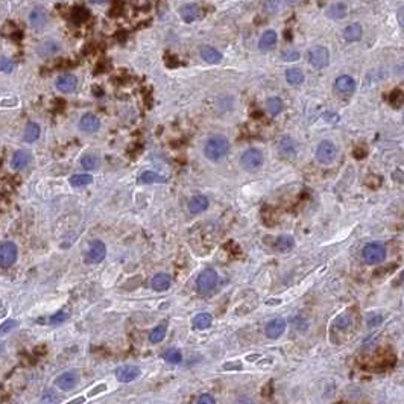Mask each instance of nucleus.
Segmentation results:
<instances>
[{
    "instance_id": "nucleus-34",
    "label": "nucleus",
    "mask_w": 404,
    "mask_h": 404,
    "mask_svg": "<svg viewBox=\"0 0 404 404\" xmlns=\"http://www.w3.org/2000/svg\"><path fill=\"white\" fill-rule=\"evenodd\" d=\"M163 359L167 361V363L178 365V363H181V360H183V354H181V351L176 350V348H170V350H167L163 354Z\"/></svg>"
},
{
    "instance_id": "nucleus-48",
    "label": "nucleus",
    "mask_w": 404,
    "mask_h": 404,
    "mask_svg": "<svg viewBox=\"0 0 404 404\" xmlns=\"http://www.w3.org/2000/svg\"><path fill=\"white\" fill-rule=\"evenodd\" d=\"M3 350H5V345H3V342H0V354L3 353Z\"/></svg>"
},
{
    "instance_id": "nucleus-14",
    "label": "nucleus",
    "mask_w": 404,
    "mask_h": 404,
    "mask_svg": "<svg viewBox=\"0 0 404 404\" xmlns=\"http://www.w3.org/2000/svg\"><path fill=\"white\" fill-rule=\"evenodd\" d=\"M78 382H79L78 372L76 371H67V372H63L57 379V386L61 389V391H72V389L76 387Z\"/></svg>"
},
{
    "instance_id": "nucleus-2",
    "label": "nucleus",
    "mask_w": 404,
    "mask_h": 404,
    "mask_svg": "<svg viewBox=\"0 0 404 404\" xmlns=\"http://www.w3.org/2000/svg\"><path fill=\"white\" fill-rule=\"evenodd\" d=\"M217 281H219V276L214 269H210V268L204 269L196 278V292L202 297L212 294L217 286Z\"/></svg>"
},
{
    "instance_id": "nucleus-29",
    "label": "nucleus",
    "mask_w": 404,
    "mask_h": 404,
    "mask_svg": "<svg viewBox=\"0 0 404 404\" xmlns=\"http://www.w3.org/2000/svg\"><path fill=\"white\" fill-rule=\"evenodd\" d=\"M295 246V239L289 234H283L275 240V249L281 251V253H287L292 248Z\"/></svg>"
},
{
    "instance_id": "nucleus-23",
    "label": "nucleus",
    "mask_w": 404,
    "mask_h": 404,
    "mask_svg": "<svg viewBox=\"0 0 404 404\" xmlns=\"http://www.w3.org/2000/svg\"><path fill=\"white\" fill-rule=\"evenodd\" d=\"M41 135V128L37 122H27L26 128L23 131V140L26 143H34L37 142Z\"/></svg>"
},
{
    "instance_id": "nucleus-9",
    "label": "nucleus",
    "mask_w": 404,
    "mask_h": 404,
    "mask_svg": "<svg viewBox=\"0 0 404 404\" xmlns=\"http://www.w3.org/2000/svg\"><path fill=\"white\" fill-rule=\"evenodd\" d=\"M55 88L64 94L73 93L78 88V78L73 73H63L55 79Z\"/></svg>"
},
{
    "instance_id": "nucleus-32",
    "label": "nucleus",
    "mask_w": 404,
    "mask_h": 404,
    "mask_svg": "<svg viewBox=\"0 0 404 404\" xmlns=\"http://www.w3.org/2000/svg\"><path fill=\"white\" fill-rule=\"evenodd\" d=\"M266 108H268V111H269V114L272 116V117H275V116H278L283 111V108H284V104H283V101L280 99V97H276V96H274V97H269V99L266 101Z\"/></svg>"
},
{
    "instance_id": "nucleus-1",
    "label": "nucleus",
    "mask_w": 404,
    "mask_h": 404,
    "mask_svg": "<svg viewBox=\"0 0 404 404\" xmlns=\"http://www.w3.org/2000/svg\"><path fill=\"white\" fill-rule=\"evenodd\" d=\"M230 152V142L225 135L214 134L207 138L204 146V155L210 161H220L225 158Z\"/></svg>"
},
{
    "instance_id": "nucleus-35",
    "label": "nucleus",
    "mask_w": 404,
    "mask_h": 404,
    "mask_svg": "<svg viewBox=\"0 0 404 404\" xmlns=\"http://www.w3.org/2000/svg\"><path fill=\"white\" fill-rule=\"evenodd\" d=\"M166 331H167L166 325H157L154 330L150 331V334H149V340H150L152 343H160V342L166 338Z\"/></svg>"
},
{
    "instance_id": "nucleus-39",
    "label": "nucleus",
    "mask_w": 404,
    "mask_h": 404,
    "mask_svg": "<svg viewBox=\"0 0 404 404\" xmlns=\"http://www.w3.org/2000/svg\"><path fill=\"white\" fill-rule=\"evenodd\" d=\"M281 58H283L284 61H289V63L297 61V60H299V52L295 50V49L283 50V52H281Z\"/></svg>"
},
{
    "instance_id": "nucleus-15",
    "label": "nucleus",
    "mask_w": 404,
    "mask_h": 404,
    "mask_svg": "<svg viewBox=\"0 0 404 404\" xmlns=\"http://www.w3.org/2000/svg\"><path fill=\"white\" fill-rule=\"evenodd\" d=\"M31 152L26 149H19L14 152V155L11 158V167L14 170H23L26 169L31 163Z\"/></svg>"
},
{
    "instance_id": "nucleus-6",
    "label": "nucleus",
    "mask_w": 404,
    "mask_h": 404,
    "mask_svg": "<svg viewBox=\"0 0 404 404\" xmlns=\"http://www.w3.org/2000/svg\"><path fill=\"white\" fill-rule=\"evenodd\" d=\"M338 157V148L333 142L330 140H324L318 145L316 148V158L319 163L322 164H331Z\"/></svg>"
},
{
    "instance_id": "nucleus-28",
    "label": "nucleus",
    "mask_w": 404,
    "mask_h": 404,
    "mask_svg": "<svg viewBox=\"0 0 404 404\" xmlns=\"http://www.w3.org/2000/svg\"><path fill=\"white\" fill-rule=\"evenodd\" d=\"M138 181H140L142 184H157V183H167V178L157 173V172H152V170H146L140 175V178H138Z\"/></svg>"
},
{
    "instance_id": "nucleus-33",
    "label": "nucleus",
    "mask_w": 404,
    "mask_h": 404,
    "mask_svg": "<svg viewBox=\"0 0 404 404\" xmlns=\"http://www.w3.org/2000/svg\"><path fill=\"white\" fill-rule=\"evenodd\" d=\"M81 166H82V169H85V170H96V169H99L101 160H99V157H96L93 154H85L81 158Z\"/></svg>"
},
{
    "instance_id": "nucleus-3",
    "label": "nucleus",
    "mask_w": 404,
    "mask_h": 404,
    "mask_svg": "<svg viewBox=\"0 0 404 404\" xmlns=\"http://www.w3.org/2000/svg\"><path fill=\"white\" fill-rule=\"evenodd\" d=\"M263 161H264L263 152L257 148L246 149L240 157V164L246 172H257L258 169H261Z\"/></svg>"
},
{
    "instance_id": "nucleus-4",
    "label": "nucleus",
    "mask_w": 404,
    "mask_h": 404,
    "mask_svg": "<svg viewBox=\"0 0 404 404\" xmlns=\"http://www.w3.org/2000/svg\"><path fill=\"white\" fill-rule=\"evenodd\" d=\"M361 258L366 264H379L386 258V248L382 243H368L361 249Z\"/></svg>"
},
{
    "instance_id": "nucleus-46",
    "label": "nucleus",
    "mask_w": 404,
    "mask_h": 404,
    "mask_svg": "<svg viewBox=\"0 0 404 404\" xmlns=\"http://www.w3.org/2000/svg\"><path fill=\"white\" fill-rule=\"evenodd\" d=\"M81 403H82V404L85 403V398H84V397H79V398H76V400L70 401V403H68V404H81Z\"/></svg>"
},
{
    "instance_id": "nucleus-45",
    "label": "nucleus",
    "mask_w": 404,
    "mask_h": 404,
    "mask_svg": "<svg viewBox=\"0 0 404 404\" xmlns=\"http://www.w3.org/2000/svg\"><path fill=\"white\" fill-rule=\"evenodd\" d=\"M105 389V386L104 384H101V386H97L96 389H93V391L90 392V395H94V394H99V391H104Z\"/></svg>"
},
{
    "instance_id": "nucleus-7",
    "label": "nucleus",
    "mask_w": 404,
    "mask_h": 404,
    "mask_svg": "<svg viewBox=\"0 0 404 404\" xmlns=\"http://www.w3.org/2000/svg\"><path fill=\"white\" fill-rule=\"evenodd\" d=\"M106 257V246L102 240L96 239L90 243V248H88V253L85 255V263L88 264H97V263H102Z\"/></svg>"
},
{
    "instance_id": "nucleus-17",
    "label": "nucleus",
    "mask_w": 404,
    "mask_h": 404,
    "mask_svg": "<svg viewBox=\"0 0 404 404\" xmlns=\"http://www.w3.org/2000/svg\"><path fill=\"white\" fill-rule=\"evenodd\" d=\"M179 16L186 23L196 21L201 16V9L196 3H186L179 8Z\"/></svg>"
},
{
    "instance_id": "nucleus-26",
    "label": "nucleus",
    "mask_w": 404,
    "mask_h": 404,
    "mask_svg": "<svg viewBox=\"0 0 404 404\" xmlns=\"http://www.w3.org/2000/svg\"><path fill=\"white\" fill-rule=\"evenodd\" d=\"M213 324V316L210 313H198L191 319V327L194 330H205L208 327H212Z\"/></svg>"
},
{
    "instance_id": "nucleus-24",
    "label": "nucleus",
    "mask_w": 404,
    "mask_h": 404,
    "mask_svg": "<svg viewBox=\"0 0 404 404\" xmlns=\"http://www.w3.org/2000/svg\"><path fill=\"white\" fill-rule=\"evenodd\" d=\"M201 58L208 63V64H219L222 61V53L216 49V47H212V46H204L201 49Z\"/></svg>"
},
{
    "instance_id": "nucleus-37",
    "label": "nucleus",
    "mask_w": 404,
    "mask_h": 404,
    "mask_svg": "<svg viewBox=\"0 0 404 404\" xmlns=\"http://www.w3.org/2000/svg\"><path fill=\"white\" fill-rule=\"evenodd\" d=\"M67 319H68V315L65 312H58V313H55L53 316H50L49 324L50 325H60V324H64Z\"/></svg>"
},
{
    "instance_id": "nucleus-47",
    "label": "nucleus",
    "mask_w": 404,
    "mask_h": 404,
    "mask_svg": "<svg viewBox=\"0 0 404 404\" xmlns=\"http://www.w3.org/2000/svg\"><path fill=\"white\" fill-rule=\"evenodd\" d=\"M91 3H96V5H102V3H105L106 0H90Z\"/></svg>"
},
{
    "instance_id": "nucleus-19",
    "label": "nucleus",
    "mask_w": 404,
    "mask_h": 404,
    "mask_svg": "<svg viewBox=\"0 0 404 404\" xmlns=\"http://www.w3.org/2000/svg\"><path fill=\"white\" fill-rule=\"evenodd\" d=\"M278 43V35L275 31L269 29L264 32L261 37H260V41H258V49L261 52H269V50H274L275 46Z\"/></svg>"
},
{
    "instance_id": "nucleus-41",
    "label": "nucleus",
    "mask_w": 404,
    "mask_h": 404,
    "mask_svg": "<svg viewBox=\"0 0 404 404\" xmlns=\"http://www.w3.org/2000/svg\"><path fill=\"white\" fill-rule=\"evenodd\" d=\"M196 404H216V400H214V397L212 394H202L198 398Z\"/></svg>"
},
{
    "instance_id": "nucleus-30",
    "label": "nucleus",
    "mask_w": 404,
    "mask_h": 404,
    "mask_svg": "<svg viewBox=\"0 0 404 404\" xmlns=\"http://www.w3.org/2000/svg\"><path fill=\"white\" fill-rule=\"evenodd\" d=\"M286 81L290 84V85H299V84L304 82V73L301 68L298 67H292L286 72Z\"/></svg>"
},
{
    "instance_id": "nucleus-36",
    "label": "nucleus",
    "mask_w": 404,
    "mask_h": 404,
    "mask_svg": "<svg viewBox=\"0 0 404 404\" xmlns=\"http://www.w3.org/2000/svg\"><path fill=\"white\" fill-rule=\"evenodd\" d=\"M41 403L43 404H60L61 397L58 392H55V389H47V391H44L43 397H41Z\"/></svg>"
},
{
    "instance_id": "nucleus-38",
    "label": "nucleus",
    "mask_w": 404,
    "mask_h": 404,
    "mask_svg": "<svg viewBox=\"0 0 404 404\" xmlns=\"http://www.w3.org/2000/svg\"><path fill=\"white\" fill-rule=\"evenodd\" d=\"M14 67H16V64H14L12 60H9V58H0V72L12 73Z\"/></svg>"
},
{
    "instance_id": "nucleus-21",
    "label": "nucleus",
    "mask_w": 404,
    "mask_h": 404,
    "mask_svg": "<svg viewBox=\"0 0 404 404\" xmlns=\"http://www.w3.org/2000/svg\"><path fill=\"white\" fill-rule=\"evenodd\" d=\"M210 202H208V198L204 196V194H196L189 201V212L191 214H199L202 212H205Z\"/></svg>"
},
{
    "instance_id": "nucleus-13",
    "label": "nucleus",
    "mask_w": 404,
    "mask_h": 404,
    "mask_svg": "<svg viewBox=\"0 0 404 404\" xmlns=\"http://www.w3.org/2000/svg\"><path fill=\"white\" fill-rule=\"evenodd\" d=\"M47 11L43 8V6H35L31 9L29 16H27V20H29V24L34 29H41V27H44L46 23H47Z\"/></svg>"
},
{
    "instance_id": "nucleus-20",
    "label": "nucleus",
    "mask_w": 404,
    "mask_h": 404,
    "mask_svg": "<svg viewBox=\"0 0 404 404\" xmlns=\"http://www.w3.org/2000/svg\"><path fill=\"white\" fill-rule=\"evenodd\" d=\"M170 286H172V278L169 274H164V272L154 275L150 280V287L155 292H166Z\"/></svg>"
},
{
    "instance_id": "nucleus-5",
    "label": "nucleus",
    "mask_w": 404,
    "mask_h": 404,
    "mask_svg": "<svg viewBox=\"0 0 404 404\" xmlns=\"http://www.w3.org/2000/svg\"><path fill=\"white\" fill-rule=\"evenodd\" d=\"M19 257V249L14 242H2L0 243V268L8 269L14 266Z\"/></svg>"
},
{
    "instance_id": "nucleus-22",
    "label": "nucleus",
    "mask_w": 404,
    "mask_h": 404,
    "mask_svg": "<svg viewBox=\"0 0 404 404\" xmlns=\"http://www.w3.org/2000/svg\"><path fill=\"white\" fill-rule=\"evenodd\" d=\"M278 150H280V154L284 155L286 158H292L297 155V143L292 137H283L280 143H278Z\"/></svg>"
},
{
    "instance_id": "nucleus-18",
    "label": "nucleus",
    "mask_w": 404,
    "mask_h": 404,
    "mask_svg": "<svg viewBox=\"0 0 404 404\" xmlns=\"http://www.w3.org/2000/svg\"><path fill=\"white\" fill-rule=\"evenodd\" d=\"M264 331H266V336L269 339H278L286 331V321L281 318L272 319V321L266 325V330Z\"/></svg>"
},
{
    "instance_id": "nucleus-8",
    "label": "nucleus",
    "mask_w": 404,
    "mask_h": 404,
    "mask_svg": "<svg viewBox=\"0 0 404 404\" xmlns=\"http://www.w3.org/2000/svg\"><path fill=\"white\" fill-rule=\"evenodd\" d=\"M309 61L315 68H324L330 63V52L325 46H316L309 52Z\"/></svg>"
},
{
    "instance_id": "nucleus-31",
    "label": "nucleus",
    "mask_w": 404,
    "mask_h": 404,
    "mask_svg": "<svg viewBox=\"0 0 404 404\" xmlns=\"http://www.w3.org/2000/svg\"><path fill=\"white\" fill-rule=\"evenodd\" d=\"M68 183H70L72 187H85L93 183V176L88 173H76V175L70 176Z\"/></svg>"
},
{
    "instance_id": "nucleus-40",
    "label": "nucleus",
    "mask_w": 404,
    "mask_h": 404,
    "mask_svg": "<svg viewBox=\"0 0 404 404\" xmlns=\"http://www.w3.org/2000/svg\"><path fill=\"white\" fill-rule=\"evenodd\" d=\"M17 327H19L17 321H14V319H6V321L0 325V334H6V333L12 331L14 328H17Z\"/></svg>"
},
{
    "instance_id": "nucleus-10",
    "label": "nucleus",
    "mask_w": 404,
    "mask_h": 404,
    "mask_svg": "<svg viewBox=\"0 0 404 404\" xmlns=\"http://www.w3.org/2000/svg\"><path fill=\"white\" fill-rule=\"evenodd\" d=\"M78 128L82 132H85V134H94V132L99 131V128H101V120H99V117H97L96 114H93V113H85V114L81 116L79 123H78Z\"/></svg>"
},
{
    "instance_id": "nucleus-11",
    "label": "nucleus",
    "mask_w": 404,
    "mask_h": 404,
    "mask_svg": "<svg viewBox=\"0 0 404 404\" xmlns=\"http://www.w3.org/2000/svg\"><path fill=\"white\" fill-rule=\"evenodd\" d=\"M61 52V44L57 40H44L43 43H40L37 47V55L40 58H53Z\"/></svg>"
},
{
    "instance_id": "nucleus-27",
    "label": "nucleus",
    "mask_w": 404,
    "mask_h": 404,
    "mask_svg": "<svg viewBox=\"0 0 404 404\" xmlns=\"http://www.w3.org/2000/svg\"><path fill=\"white\" fill-rule=\"evenodd\" d=\"M361 26L359 23H351L348 24L343 29V38L350 43H354V41H359L361 38Z\"/></svg>"
},
{
    "instance_id": "nucleus-16",
    "label": "nucleus",
    "mask_w": 404,
    "mask_h": 404,
    "mask_svg": "<svg viewBox=\"0 0 404 404\" xmlns=\"http://www.w3.org/2000/svg\"><path fill=\"white\" fill-rule=\"evenodd\" d=\"M334 87H336L338 93H340L343 96H353L356 91V81L351 76L342 75L336 79V82H334Z\"/></svg>"
},
{
    "instance_id": "nucleus-42",
    "label": "nucleus",
    "mask_w": 404,
    "mask_h": 404,
    "mask_svg": "<svg viewBox=\"0 0 404 404\" xmlns=\"http://www.w3.org/2000/svg\"><path fill=\"white\" fill-rule=\"evenodd\" d=\"M391 102H392L395 106H400V105L404 102V94H403L401 91H398V90L394 91V93H392V97H391Z\"/></svg>"
},
{
    "instance_id": "nucleus-43",
    "label": "nucleus",
    "mask_w": 404,
    "mask_h": 404,
    "mask_svg": "<svg viewBox=\"0 0 404 404\" xmlns=\"http://www.w3.org/2000/svg\"><path fill=\"white\" fill-rule=\"evenodd\" d=\"M392 178L397 181V183H404V172L400 170V169H397V170L392 173Z\"/></svg>"
},
{
    "instance_id": "nucleus-12",
    "label": "nucleus",
    "mask_w": 404,
    "mask_h": 404,
    "mask_svg": "<svg viewBox=\"0 0 404 404\" xmlns=\"http://www.w3.org/2000/svg\"><path fill=\"white\" fill-rule=\"evenodd\" d=\"M116 379L120 383H131L134 380H137L142 375V369L138 366H132V365H125L116 369Z\"/></svg>"
},
{
    "instance_id": "nucleus-44",
    "label": "nucleus",
    "mask_w": 404,
    "mask_h": 404,
    "mask_svg": "<svg viewBox=\"0 0 404 404\" xmlns=\"http://www.w3.org/2000/svg\"><path fill=\"white\" fill-rule=\"evenodd\" d=\"M397 19H398V23H400L401 26H404V5L398 9V12H397Z\"/></svg>"
},
{
    "instance_id": "nucleus-25",
    "label": "nucleus",
    "mask_w": 404,
    "mask_h": 404,
    "mask_svg": "<svg viewBox=\"0 0 404 404\" xmlns=\"http://www.w3.org/2000/svg\"><path fill=\"white\" fill-rule=\"evenodd\" d=\"M325 14H327V17L331 19V20H342V19L346 17L348 9H346L345 3L339 2V3H333L331 6H328Z\"/></svg>"
}]
</instances>
